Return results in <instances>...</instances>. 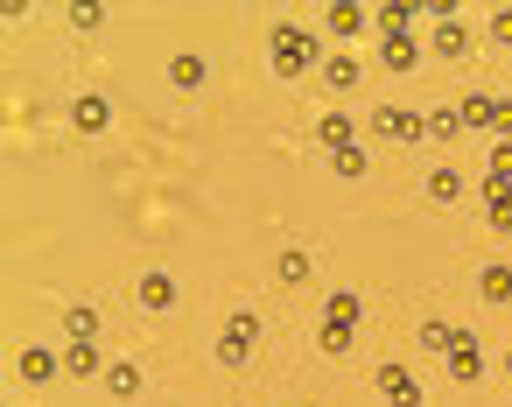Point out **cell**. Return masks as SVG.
Wrapping results in <instances>:
<instances>
[{
	"instance_id": "obj_9",
	"label": "cell",
	"mask_w": 512,
	"mask_h": 407,
	"mask_svg": "<svg viewBox=\"0 0 512 407\" xmlns=\"http://www.w3.org/2000/svg\"><path fill=\"white\" fill-rule=\"evenodd\" d=\"M316 141H323L330 155H344V148H358V120H351V113H323V120H316Z\"/></svg>"
},
{
	"instance_id": "obj_25",
	"label": "cell",
	"mask_w": 512,
	"mask_h": 407,
	"mask_svg": "<svg viewBox=\"0 0 512 407\" xmlns=\"http://www.w3.org/2000/svg\"><path fill=\"white\" fill-rule=\"evenodd\" d=\"M456 134H463V113L456 106H435L428 113V141H456Z\"/></svg>"
},
{
	"instance_id": "obj_30",
	"label": "cell",
	"mask_w": 512,
	"mask_h": 407,
	"mask_svg": "<svg viewBox=\"0 0 512 407\" xmlns=\"http://www.w3.org/2000/svg\"><path fill=\"white\" fill-rule=\"evenodd\" d=\"M365 169H372V155H365V148H344V155H337V176H344V183H358Z\"/></svg>"
},
{
	"instance_id": "obj_26",
	"label": "cell",
	"mask_w": 512,
	"mask_h": 407,
	"mask_svg": "<svg viewBox=\"0 0 512 407\" xmlns=\"http://www.w3.org/2000/svg\"><path fill=\"white\" fill-rule=\"evenodd\" d=\"M274 274H281L288 288H302V281H309V253H302V246H288V253L274 260Z\"/></svg>"
},
{
	"instance_id": "obj_4",
	"label": "cell",
	"mask_w": 512,
	"mask_h": 407,
	"mask_svg": "<svg viewBox=\"0 0 512 407\" xmlns=\"http://www.w3.org/2000/svg\"><path fill=\"white\" fill-rule=\"evenodd\" d=\"M449 379H456V386H477V379H484V344H477L470 330H456V344H449Z\"/></svg>"
},
{
	"instance_id": "obj_13",
	"label": "cell",
	"mask_w": 512,
	"mask_h": 407,
	"mask_svg": "<svg viewBox=\"0 0 512 407\" xmlns=\"http://www.w3.org/2000/svg\"><path fill=\"white\" fill-rule=\"evenodd\" d=\"M64 337H71V344H99V309H92V302H71V309H64Z\"/></svg>"
},
{
	"instance_id": "obj_32",
	"label": "cell",
	"mask_w": 512,
	"mask_h": 407,
	"mask_svg": "<svg viewBox=\"0 0 512 407\" xmlns=\"http://www.w3.org/2000/svg\"><path fill=\"white\" fill-rule=\"evenodd\" d=\"M505 379H512V351H505Z\"/></svg>"
},
{
	"instance_id": "obj_29",
	"label": "cell",
	"mask_w": 512,
	"mask_h": 407,
	"mask_svg": "<svg viewBox=\"0 0 512 407\" xmlns=\"http://www.w3.org/2000/svg\"><path fill=\"white\" fill-rule=\"evenodd\" d=\"M421 344H428V351H449V344H456V323L428 316V323H421Z\"/></svg>"
},
{
	"instance_id": "obj_21",
	"label": "cell",
	"mask_w": 512,
	"mask_h": 407,
	"mask_svg": "<svg viewBox=\"0 0 512 407\" xmlns=\"http://www.w3.org/2000/svg\"><path fill=\"white\" fill-rule=\"evenodd\" d=\"M64 372L71 379H92L99 372V344H64Z\"/></svg>"
},
{
	"instance_id": "obj_1",
	"label": "cell",
	"mask_w": 512,
	"mask_h": 407,
	"mask_svg": "<svg viewBox=\"0 0 512 407\" xmlns=\"http://www.w3.org/2000/svg\"><path fill=\"white\" fill-rule=\"evenodd\" d=\"M274 78H309V71H323V57H316V29H302V22H274Z\"/></svg>"
},
{
	"instance_id": "obj_6",
	"label": "cell",
	"mask_w": 512,
	"mask_h": 407,
	"mask_svg": "<svg viewBox=\"0 0 512 407\" xmlns=\"http://www.w3.org/2000/svg\"><path fill=\"white\" fill-rule=\"evenodd\" d=\"M71 127H78V134H106V127H113V99H106V92H78V99H71Z\"/></svg>"
},
{
	"instance_id": "obj_11",
	"label": "cell",
	"mask_w": 512,
	"mask_h": 407,
	"mask_svg": "<svg viewBox=\"0 0 512 407\" xmlns=\"http://www.w3.org/2000/svg\"><path fill=\"white\" fill-rule=\"evenodd\" d=\"M316 78H323V85H330V92H358V78H365V64H358V57H344V50H337V57H323V71H316Z\"/></svg>"
},
{
	"instance_id": "obj_20",
	"label": "cell",
	"mask_w": 512,
	"mask_h": 407,
	"mask_svg": "<svg viewBox=\"0 0 512 407\" xmlns=\"http://www.w3.org/2000/svg\"><path fill=\"white\" fill-rule=\"evenodd\" d=\"M463 190H470V183H463V169H428V197H435V204H456Z\"/></svg>"
},
{
	"instance_id": "obj_7",
	"label": "cell",
	"mask_w": 512,
	"mask_h": 407,
	"mask_svg": "<svg viewBox=\"0 0 512 407\" xmlns=\"http://www.w3.org/2000/svg\"><path fill=\"white\" fill-rule=\"evenodd\" d=\"M323 29H330L337 43H351V36H365V8H358V0H330V8H323Z\"/></svg>"
},
{
	"instance_id": "obj_15",
	"label": "cell",
	"mask_w": 512,
	"mask_h": 407,
	"mask_svg": "<svg viewBox=\"0 0 512 407\" xmlns=\"http://www.w3.org/2000/svg\"><path fill=\"white\" fill-rule=\"evenodd\" d=\"M477 295H484V302H512V267H505V260H484Z\"/></svg>"
},
{
	"instance_id": "obj_3",
	"label": "cell",
	"mask_w": 512,
	"mask_h": 407,
	"mask_svg": "<svg viewBox=\"0 0 512 407\" xmlns=\"http://www.w3.org/2000/svg\"><path fill=\"white\" fill-rule=\"evenodd\" d=\"M372 134H386V141H428V113H407V106H379V113H372Z\"/></svg>"
},
{
	"instance_id": "obj_17",
	"label": "cell",
	"mask_w": 512,
	"mask_h": 407,
	"mask_svg": "<svg viewBox=\"0 0 512 407\" xmlns=\"http://www.w3.org/2000/svg\"><path fill=\"white\" fill-rule=\"evenodd\" d=\"M134 302H141V309H169V302H176V281H169V274H141Z\"/></svg>"
},
{
	"instance_id": "obj_2",
	"label": "cell",
	"mask_w": 512,
	"mask_h": 407,
	"mask_svg": "<svg viewBox=\"0 0 512 407\" xmlns=\"http://www.w3.org/2000/svg\"><path fill=\"white\" fill-rule=\"evenodd\" d=\"M253 351H260V316H253V309H239V316L225 323V337H218V365H225V372H246V365H253Z\"/></svg>"
},
{
	"instance_id": "obj_27",
	"label": "cell",
	"mask_w": 512,
	"mask_h": 407,
	"mask_svg": "<svg viewBox=\"0 0 512 407\" xmlns=\"http://www.w3.org/2000/svg\"><path fill=\"white\" fill-rule=\"evenodd\" d=\"M316 351H323V358H344V351H351V323H323V330H316Z\"/></svg>"
},
{
	"instance_id": "obj_19",
	"label": "cell",
	"mask_w": 512,
	"mask_h": 407,
	"mask_svg": "<svg viewBox=\"0 0 512 407\" xmlns=\"http://www.w3.org/2000/svg\"><path fill=\"white\" fill-rule=\"evenodd\" d=\"M435 57H470V29L463 22H435Z\"/></svg>"
},
{
	"instance_id": "obj_23",
	"label": "cell",
	"mask_w": 512,
	"mask_h": 407,
	"mask_svg": "<svg viewBox=\"0 0 512 407\" xmlns=\"http://www.w3.org/2000/svg\"><path fill=\"white\" fill-rule=\"evenodd\" d=\"M484 190H512V141L491 148V169H484Z\"/></svg>"
},
{
	"instance_id": "obj_31",
	"label": "cell",
	"mask_w": 512,
	"mask_h": 407,
	"mask_svg": "<svg viewBox=\"0 0 512 407\" xmlns=\"http://www.w3.org/2000/svg\"><path fill=\"white\" fill-rule=\"evenodd\" d=\"M491 43H512V8H498V15H491Z\"/></svg>"
},
{
	"instance_id": "obj_14",
	"label": "cell",
	"mask_w": 512,
	"mask_h": 407,
	"mask_svg": "<svg viewBox=\"0 0 512 407\" xmlns=\"http://www.w3.org/2000/svg\"><path fill=\"white\" fill-rule=\"evenodd\" d=\"M456 113H463V127H484V134H491L498 99H491V92H463V99H456Z\"/></svg>"
},
{
	"instance_id": "obj_16",
	"label": "cell",
	"mask_w": 512,
	"mask_h": 407,
	"mask_svg": "<svg viewBox=\"0 0 512 407\" xmlns=\"http://www.w3.org/2000/svg\"><path fill=\"white\" fill-rule=\"evenodd\" d=\"M379 64H386V71H414V64H421L414 36H386V43H379Z\"/></svg>"
},
{
	"instance_id": "obj_22",
	"label": "cell",
	"mask_w": 512,
	"mask_h": 407,
	"mask_svg": "<svg viewBox=\"0 0 512 407\" xmlns=\"http://www.w3.org/2000/svg\"><path fill=\"white\" fill-rule=\"evenodd\" d=\"M106 393L113 400H134L141 393V365H106Z\"/></svg>"
},
{
	"instance_id": "obj_28",
	"label": "cell",
	"mask_w": 512,
	"mask_h": 407,
	"mask_svg": "<svg viewBox=\"0 0 512 407\" xmlns=\"http://www.w3.org/2000/svg\"><path fill=\"white\" fill-rule=\"evenodd\" d=\"M64 15H71V29H85V36L106 29V8H99V0H78V8H64Z\"/></svg>"
},
{
	"instance_id": "obj_12",
	"label": "cell",
	"mask_w": 512,
	"mask_h": 407,
	"mask_svg": "<svg viewBox=\"0 0 512 407\" xmlns=\"http://www.w3.org/2000/svg\"><path fill=\"white\" fill-rule=\"evenodd\" d=\"M323 323H351V330H358V323H365V295H358V288L323 295Z\"/></svg>"
},
{
	"instance_id": "obj_18",
	"label": "cell",
	"mask_w": 512,
	"mask_h": 407,
	"mask_svg": "<svg viewBox=\"0 0 512 407\" xmlns=\"http://www.w3.org/2000/svg\"><path fill=\"white\" fill-rule=\"evenodd\" d=\"M421 8H407V0H386V8H372V22H379V36H407V22H414Z\"/></svg>"
},
{
	"instance_id": "obj_5",
	"label": "cell",
	"mask_w": 512,
	"mask_h": 407,
	"mask_svg": "<svg viewBox=\"0 0 512 407\" xmlns=\"http://www.w3.org/2000/svg\"><path fill=\"white\" fill-rule=\"evenodd\" d=\"M372 386H379L393 407H428V393L414 386V372H407V365H379V372H372Z\"/></svg>"
},
{
	"instance_id": "obj_24",
	"label": "cell",
	"mask_w": 512,
	"mask_h": 407,
	"mask_svg": "<svg viewBox=\"0 0 512 407\" xmlns=\"http://www.w3.org/2000/svg\"><path fill=\"white\" fill-rule=\"evenodd\" d=\"M484 225L491 232H512V190H484Z\"/></svg>"
},
{
	"instance_id": "obj_10",
	"label": "cell",
	"mask_w": 512,
	"mask_h": 407,
	"mask_svg": "<svg viewBox=\"0 0 512 407\" xmlns=\"http://www.w3.org/2000/svg\"><path fill=\"white\" fill-rule=\"evenodd\" d=\"M15 372H22L29 386H50V379L64 372V358H57V351H43V344H29V351L15 358Z\"/></svg>"
},
{
	"instance_id": "obj_8",
	"label": "cell",
	"mask_w": 512,
	"mask_h": 407,
	"mask_svg": "<svg viewBox=\"0 0 512 407\" xmlns=\"http://www.w3.org/2000/svg\"><path fill=\"white\" fill-rule=\"evenodd\" d=\"M204 78H211V64H204L197 50H176V57H169V85H176V92H204Z\"/></svg>"
}]
</instances>
